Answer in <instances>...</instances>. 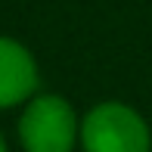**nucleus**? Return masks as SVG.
<instances>
[{"label":"nucleus","mask_w":152,"mask_h":152,"mask_svg":"<svg viewBox=\"0 0 152 152\" xmlns=\"http://www.w3.org/2000/svg\"><path fill=\"white\" fill-rule=\"evenodd\" d=\"M19 140L25 152H72L75 143H81V121L68 99L56 93H37L25 102Z\"/></svg>","instance_id":"1"},{"label":"nucleus","mask_w":152,"mask_h":152,"mask_svg":"<svg viewBox=\"0 0 152 152\" xmlns=\"http://www.w3.org/2000/svg\"><path fill=\"white\" fill-rule=\"evenodd\" d=\"M0 152H6V143H3V137H0Z\"/></svg>","instance_id":"4"},{"label":"nucleus","mask_w":152,"mask_h":152,"mask_svg":"<svg viewBox=\"0 0 152 152\" xmlns=\"http://www.w3.org/2000/svg\"><path fill=\"white\" fill-rule=\"evenodd\" d=\"M37 90V62L19 40L0 37V109L28 102Z\"/></svg>","instance_id":"3"},{"label":"nucleus","mask_w":152,"mask_h":152,"mask_svg":"<svg viewBox=\"0 0 152 152\" xmlns=\"http://www.w3.org/2000/svg\"><path fill=\"white\" fill-rule=\"evenodd\" d=\"M84 152H152L149 124L127 102H99L81 121Z\"/></svg>","instance_id":"2"}]
</instances>
